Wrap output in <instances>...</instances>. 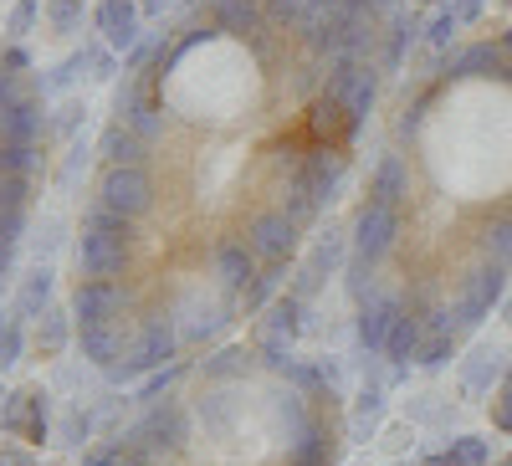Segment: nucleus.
<instances>
[{
  "instance_id": "f257e3e1",
  "label": "nucleus",
  "mask_w": 512,
  "mask_h": 466,
  "mask_svg": "<svg viewBox=\"0 0 512 466\" xmlns=\"http://www.w3.org/2000/svg\"><path fill=\"white\" fill-rule=\"evenodd\" d=\"M128 257H134L128 221L93 200L88 205V221H82V236L72 241V262H77L82 282H118L123 267H128Z\"/></svg>"
},
{
  "instance_id": "f03ea898",
  "label": "nucleus",
  "mask_w": 512,
  "mask_h": 466,
  "mask_svg": "<svg viewBox=\"0 0 512 466\" xmlns=\"http://www.w3.org/2000/svg\"><path fill=\"white\" fill-rule=\"evenodd\" d=\"M180 338H185V333H180V323H175V313H169V308L139 318V328L128 333V354L108 369V379H113V385H128V379H149L154 369L175 364Z\"/></svg>"
},
{
  "instance_id": "7ed1b4c3",
  "label": "nucleus",
  "mask_w": 512,
  "mask_h": 466,
  "mask_svg": "<svg viewBox=\"0 0 512 466\" xmlns=\"http://www.w3.org/2000/svg\"><path fill=\"white\" fill-rule=\"evenodd\" d=\"M323 93L344 108L354 118V129H359L379 103V67L364 62V57H333L328 72H323Z\"/></svg>"
},
{
  "instance_id": "20e7f679",
  "label": "nucleus",
  "mask_w": 512,
  "mask_h": 466,
  "mask_svg": "<svg viewBox=\"0 0 512 466\" xmlns=\"http://www.w3.org/2000/svg\"><path fill=\"white\" fill-rule=\"evenodd\" d=\"M93 200L134 226V221H144L149 210H154V180H149V169H144V164H108Z\"/></svg>"
},
{
  "instance_id": "39448f33",
  "label": "nucleus",
  "mask_w": 512,
  "mask_h": 466,
  "mask_svg": "<svg viewBox=\"0 0 512 466\" xmlns=\"http://www.w3.org/2000/svg\"><path fill=\"white\" fill-rule=\"evenodd\" d=\"M507 303V267L497 262H482L477 272H466L461 287H456V303H451V318L461 323V333H472L492 318V308Z\"/></svg>"
},
{
  "instance_id": "423d86ee",
  "label": "nucleus",
  "mask_w": 512,
  "mask_h": 466,
  "mask_svg": "<svg viewBox=\"0 0 512 466\" xmlns=\"http://www.w3.org/2000/svg\"><path fill=\"white\" fill-rule=\"evenodd\" d=\"M395 241H400V210L364 200V210L354 216V231H349V262H359V267L374 272L395 251Z\"/></svg>"
},
{
  "instance_id": "0eeeda50",
  "label": "nucleus",
  "mask_w": 512,
  "mask_h": 466,
  "mask_svg": "<svg viewBox=\"0 0 512 466\" xmlns=\"http://www.w3.org/2000/svg\"><path fill=\"white\" fill-rule=\"evenodd\" d=\"M303 328H308V303L297 298V292H282V298L256 318V359L272 369L277 359L292 354V344H297V333H303Z\"/></svg>"
},
{
  "instance_id": "6e6552de",
  "label": "nucleus",
  "mask_w": 512,
  "mask_h": 466,
  "mask_svg": "<svg viewBox=\"0 0 512 466\" xmlns=\"http://www.w3.org/2000/svg\"><path fill=\"white\" fill-rule=\"evenodd\" d=\"M185 441H190V420H185V410H180V405H164V400L149 405V415L123 436V446H139V451H149L154 461L175 456Z\"/></svg>"
},
{
  "instance_id": "1a4fd4ad",
  "label": "nucleus",
  "mask_w": 512,
  "mask_h": 466,
  "mask_svg": "<svg viewBox=\"0 0 512 466\" xmlns=\"http://www.w3.org/2000/svg\"><path fill=\"white\" fill-rule=\"evenodd\" d=\"M251 251H256V262L262 267H282L292 262V251H297V221L287 216V210H256V216L246 221V236H241Z\"/></svg>"
},
{
  "instance_id": "9d476101",
  "label": "nucleus",
  "mask_w": 512,
  "mask_h": 466,
  "mask_svg": "<svg viewBox=\"0 0 512 466\" xmlns=\"http://www.w3.org/2000/svg\"><path fill=\"white\" fill-rule=\"evenodd\" d=\"M431 318L436 308H405L390 328V338H384V364H390V385H400V379L410 374V364L420 359L425 338H431Z\"/></svg>"
},
{
  "instance_id": "9b49d317",
  "label": "nucleus",
  "mask_w": 512,
  "mask_h": 466,
  "mask_svg": "<svg viewBox=\"0 0 512 466\" xmlns=\"http://www.w3.org/2000/svg\"><path fill=\"white\" fill-rule=\"evenodd\" d=\"M77 77H113V47H77L72 57H62L57 67H47V77H36L31 88L41 93V98H57V93H67Z\"/></svg>"
},
{
  "instance_id": "f8f14e48",
  "label": "nucleus",
  "mask_w": 512,
  "mask_h": 466,
  "mask_svg": "<svg viewBox=\"0 0 512 466\" xmlns=\"http://www.w3.org/2000/svg\"><path fill=\"white\" fill-rule=\"evenodd\" d=\"M507 369H512V354H507L502 344H477L472 354L461 359L456 385H461V395H466V400H487L492 390H502Z\"/></svg>"
},
{
  "instance_id": "ddd939ff",
  "label": "nucleus",
  "mask_w": 512,
  "mask_h": 466,
  "mask_svg": "<svg viewBox=\"0 0 512 466\" xmlns=\"http://www.w3.org/2000/svg\"><path fill=\"white\" fill-rule=\"evenodd\" d=\"M344 262H349V236H344V231L318 236V241H313V251H308V262L297 267V277H292V292H297L303 303H313V292H318L338 267H344Z\"/></svg>"
},
{
  "instance_id": "4468645a",
  "label": "nucleus",
  "mask_w": 512,
  "mask_h": 466,
  "mask_svg": "<svg viewBox=\"0 0 512 466\" xmlns=\"http://www.w3.org/2000/svg\"><path fill=\"white\" fill-rule=\"evenodd\" d=\"M93 26L103 36V47H113V52H134L144 41L139 0H98V6H93Z\"/></svg>"
},
{
  "instance_id": "2eb2a0df",
  "label": "nucleus",
  "mask_w": 512,
  "mask_h": 466,
  "mask_svg": "<svg viewBox=\"0 0 512 466\" xmlns=\"http://www.w3.org/2000/svg\"><path fill=\"white\" fill-rule=\"evenodd\" d=\"M113 113H118V123L123 129H134L144 144H154L159 134H164V103L144 88V82H134L128 77L123 88H118V103H113Z\"/></svg>"
},
{
  "instance_id": "dca6fc26",
  "label": "nucleus",
  "mask_w": 512,
  "mask_h": 466,
  "mask_svg": "<svg viewBox=\"0 0 512 466\" xmlns=\"http://www.w3.org/2000/svg\"><path fill=\"white\" fill-rule=\"evenodd\" d=\"M72 318H77V328H98V323H118L123 318V308H128V292H123V282H77V292H72Z\"/></svg>"
},
{
  "instance_id": "f3484780",
  "label": "nucleus",
  "mask_w": 512,
  "mask_h": 466,
  "mask_svg": "<svg viewBox=\"0 0 512 466\" xmlns=\"http://www.w3.org/2000/svg\"><path fill=\"white\" fill-rule=\"evenodd\" d=\"M47 123H52L47 98L31 88L11 108H0V144H41V139H47Z\"/></svg>"
},
{
  "instance_id": "a211bd4d",
  "label": "nucleus",
  "mask_w": 512,
  "mask_h": 466,
  "mask_svg": "<svg viewBox=\"0 0 512 466\" xmlns=\"http://www.w3.org/2000/svg\"><path fill=\"white\" fill-rule=\"evenodd\" d=\"M400 313H405V303L395 298V292H369V298L359 303V323H354L359 349L364 354H384V338H390Z\"/></svg>"
},
{
  "instance_id": "6ab92c4d",
  "label": "nucleus",
  "mask_w": 512,
  "mask_h": 466,
  "mask_svg": "<svg viewBox=\"0 0 512 466\" xmlns=\"http://www.w3.org/2000/svg\"><path fill=\"white\" fill-rule=\"evenodd\" d=\"M344 169H349V154L344 149H328V144H318L308 159H303V169H297V185H303L318 205H328L333 200V190L344 185Z\"/></svg>"
},
{
  "instance_id": "aec40b11",
  "label": "nucleus",
  "mask_w": 512,
  "mask_h": 466,
  "mask_svg": "<svg viewBox=\"0 0 512 466\" xmlns=\"http://www.w3.org/2000/svg\"><path fill=\"white\" fill-rule=\"evenodd\" d=\"M210 267H216V282H221V292H231V298H241V292L256 282V272H262L256 251H251L241 236L221 241V246H216V257H210Z\"/></svg>"
},
{
  "instance_id": "412c9836",
  "label": "nucleus",
  "mask_w": 512,
  "mask_h": 466,
  "mask_svg": "<svg viewBox=\"0 0 512 466\" xmlns=\"http://www.w3.org/2000/svg\"><path fill=\"white\" fill-rule=\"evenodd\" d=\"M210 21H216V36H262L267 26V0H210Z\"/></svg>"
},
{
  "instance_id": "4be33fe9",
  "label": "nucleus",
  "mask_w": 512,
  "mask_h": 466,
  "mask_svg": "<svg viewBox=\"0 0 512 466\" xmlns=\"http://www.w3.org/2000/svg\"><path fill=\"white\" fill-rule=\"evenodd\" d=\"M26 221H31V175H0V236L21 246Z\"/></svg>"
},
{
  "instance_id": "5701e85b",
  "label": "nucleus",
  "mask_w": 512,
  "mask_h": 466,
  "mask_svg": "<svg viewBox=\"0 0 512 466\" xmlns=\"http://www.w3.org/2000/svg\"><path fill=\"white\" fill-rule=\"evenodd\" d=\"M507 72V52L502 41H472V47H461L446 57V77L451 82H466V77H502Z\"/></svg>"
},
{
  "instance_id": "b1692460",
  "label": "nucleus",
  "mask_w": 512,
  "mask_h": 466,
  "mask_svg": "<svg viewBox=\"0 0 512 466\" xmlns=\"http://www.w3.org/2000/svg\"><path fill=\"white\" fill-rule=\"evenodd\" d=\"M52 292H57V272H52V262H36V267L21 277V287H16L11 313H16L21 323H36L41 313L52 308Z\"/></svg>"
},
{
  "instance_id": "393cba45",
  "label": "nucleus",
  "mask_w": 512,
  "mask_h": 466,
  "mask_svg": "<svg viewBox=\"0 0 512 466\" xmlns=\"http://www.w3.org/2000/svg\"><path fill=\"white\" fill-rule=\"evenodd\" d=\"M77 349L93 369H113L123 354H128V338H123V318L118 323H98V328H77Z\"/></svg>"
},
{
  "instance_id": "a878e982",
  "label": "nucleus",
  "mask_w": 512,
  "mask_h": 466,
  "mask_svg": "<svg viewBox=\"0 0 512 466\" xmlns=\"http://www.w3.org/2000/svg\"><path fill=\"white\" fill-rule=\"evenodd\" d=\"M405 195H410V164H405V154H379L374 175H369V200L400 210Z\"/></svg>"
},
{
  "instance_id": "bb28decb",
  "label": "nucleus",
  "mask_w": 512,
  "mask_h": 466,
  "mask_svg": "<svg viewBox=\"0 0 512 466\" xmlns=\"http://www.w3.org/2000/svg\"><path fill=\"white\" fill-rule=\"evenodd\" d=\"M77 338V318H72V308H62V303H52L47 313L36 318V333H31V344H36V354L41 359H57L67 344Z\"/></svg>"
},
{
  "instance_id": "cd10ccee",
  "label": "nucleus",
  "mask_w": 512,
  "mask_h": 466,
  "mask_svg": "<svg viewBox=\"0 0 512 466\" xmlns=\"http://www.w3.org/2000/svg\"><path fill=\"white\" fill-rule=\"evenodd\" d=\"M349 134H354V118L323 93V98L313 103V113H308V139H313V144H328V149H344Z\"/></svg>"
},
{
  "instance_id": "c85d7f7f",
  "label": "nucleus",
  "mask_w": 512,
  "mask_h": 466,
  "mask_svg": "<svg viewBox=\"0 0 512 466\" xmlns=\"http://www.w3.org/2000/svg\"><path fill=\"white\" fill-rule=\"evenodd\" d=\"M272 426H277V441L287 446V456L297 451V441H303L313 426H318V415L308 410V400L303 395H282L277 400V410H272Z\"/></svg>"
},
{
  "instance_id": "c756f323",
  "label": "nucleus",
  "mask_w": 512,
  "mask_h": 466,
  "mask_svg": "<svg viewBox=\"0 0 512 466\" xmlns=\"http://www.w3.org/2000/svg\"><path fill=\"white\" fill-rule=\"evenodd\" d=\"M384 26H390V31H384V57H379V62H384V72H395V67L405 62V52L425 36V21H420L415 11H400V16H390Z\"/></svg>"
},
{
  "instance_id": "7c9ffc66",
  "label": "nucleus",
  "mask_w": 512,
  "mask_h": 466,
  "mask_svg": "<svg viewBox=\"0 0 512 466\" xmlns=\"http://www.w3.org/2000/svg\"><path fill=\"white\" fill-rule=\"evenodd\" d=\"M390 395V385H374V379H364V390H359V400H354V420H349V436L354 441H369L374 431H379V420H384V400Z\"/></svg>"
},
{
  "instance_id": "2f4dec72",
  "label": "nucleus",
  "mask_w": 512,
  "mask_h": 466,
  "mask_svg": "<svg viewBox=\"0 0 512 466\" xmlns=\"http://www.w3.org/2000/svg\"><path fill=\"white\" fill-rule=\"evenodd\" d=\"M98 149H103L108 164H144V159H149V144H144L134 129H123V123H108Z\"/></svg>"
},
{
  "instance_id": "473e14b6",
  "label": "nucleus",
  "mask_w": 512,
  "mask_h": 466,
  "mask_svg": "<svg viewBox=\"0 0 512 466\" xmlns=\"http://www.w3.org/2000/svg\"><path fill=\"white\" fill-rule=\"evenodd\" d=\"M277 287H282V267H267V272H256V282H251V287L241 292V308H246V313H267V308H272V303L282 298Z\"/></svg>"
},
{
  "instance_id": "72a5a7b5",
  "label": "nucleus",
  "mask_w": 512,
  "mask_h": 466,
  "mask_svg": "<svg viewBox=\"0 0 512 466\" xmlns=\"http://www.w3.org/2000/svg\"><path fill=\"white\" fill-rule=\"evenodd\" d=\"M31 405H36V390H11L6 405H0V431H6V436H26Z\"/></svg>"
},
{
  "instance_id": "f704fd0d",
  "label": "nucleus",
  "mask_w": 512,
  "mask_h": 466,
  "mask_svg": "<svg viewBox=\"0 0 512 466\" xmlns=\"http://www.w3.org/2000/svg\"><path fill=\"white\" fill-rule=\"evenodd\" d=\"M21 354H26V323L16 313H6L0 318V374H11L21 364Z\"/></svg>"
},
{
  "instance_id": "c9c22d12",
  "label": "nucleus",
  "mask_w": 512,
  "mask_h": 466,
  "mask_svg": "<svg viewBox=\"0 0 512 466\" xmlns=\"http://www.w3.org/2000/svg\"><path fill=\"white\" fill-rule=\"evenodd\" d=\"M292 466H333V436L323 431V420H318V426H313L303 441H297Z\"/></svg>"
},
{
  "instance_id": "e433bc0d",
  "label": "nucleus",
  "mask_w": 512,
  "mask_h": 466,
  "mask_svg": "<svg viewBox=\"0 0 512 466\" xmlns=\"http://www.w3.org/2000/svg\"><path fill=\"white\" fill-rule=\"evenodd\" d=\"M482 262L512 267V216H507V221H492V226L482 231Z\"/></svg>"
},
{
  "instance_id": "4c0bfd02",
  "label": "nucleus",
  "mask_w": 512,
  "mask_h": 466,
  "mask_svg": "<svg viewBox=\"0 0 512 466\" xmlns=\"http://www.w3.org/2000/svg\"><path fill=\"white\" fill-rule=\"evenodd\" d=\"M41 11H47V26L72 36L82 26V16H88V0H41Z\"/></svg>"
},
{
  "instance_id": "58836bf2",
  "label": "nucleus",
  "mask_w": 512,
  "mask_h": 466,
  "mask_svg": "<svg viewBox=\"0 0 512 466\" xmlns=\"http://www.w3.org/2000/svg\"><path fill=\"white\" fill-rule=\"evenodd\" d=\"M41 144H0V175H36Z\"/></svg>"
},
{
  "instance_id": "ea45409f",
  "label": "nucleus",
  "mask_w": 512,
  "mask_h": 466,
  "mask_svg": "<svg viewBox=\"0 0 512 466\" xmlns=\"http://www.w3.org/2000/svg\"><path fill=\"white\" fill-rule=\"evenodd\" d=\"M88 159H93V149H88V144H72V149H67V159L57 164V180H52V185H57V195H72V190H77V180L88 175Z\"/></svg>"
},
{
  "instance_id": "a19ab883",
  "label": "nucleus",
  "mask_w": 512,
  "mask_h": 466,
  "mask_svg": "<svg viewBox=\"0 0 512 466\" xmlns=\"http://www.w3.org/2000/svg\"><path fill=\"white\" fill-rule=\"evenodd\" d=\"M251 359H256V354H246V349H221V354H210V359L200 364V374H205V379H236V374L251 369Z\"/></svg>"
},
{
  "instance_id": "79ce46f5",
  "label": "nucleus",
  "mask_w": 512,
  "mask_h": 466,
  "mask_svg": "<svg viewBox=\"0 0 512 466\" xmlns=\"http://www.w3.org/2000/svg\"><path fill=\"white\" fill-rule=\"evenodd\" d=\"M180 374H185V364H164L149 379H139V405H159V395H169L180 385Z\"/></svg>"
},
{
  "instance_id": "37998d69",
  "label": "nucleus",
  "mask_w": 512,
  "mask_h": 466,
  "mask_svg": "<svg viewBox=\"0 0 512 466\" xmlns=\"http://www.w3.org/2000/svg\"><path fill=\"white\" fill-rule=\"evenodd\" d=\"M451 451H456V461H461V466H492V441H487V436H477V431L451 436Z\"/></svg>"
},
{
  "instance_id": "c03bdc74",
  "label": "nucleus",
  "mask_w": 512,
  "mask_h": 466,
  "mask_svg": "<svg viewBox=\"0 0 512 466\" xmlns=\"http://www.w3.org/2000/svg\"><path fill=\"white\" fill-rule=\"evenodd\" d=\"M41 16H47V11H41V0H16V6L6 11V36H31L36 26H41Z\"/></svg>"
},
{
  "instance_id": "a18cd8bd",
  "label": "nucleus",
  "mask_w": 512,
  "mask_h": 466,
  "mask_svg": "<svg viewBox=\"0 0 512 466\" xmlns=\"http://www.w3.org/2000/svg\"><path fill=\"white\" fill-rule=\"evenodd\" d=\"M47 436H52V400H47V390H36V405H31V426H26V436H21V441L41 446Z\"/></svg>"
},
{
  "instance_id": "49530a36",
  "label": "nucleus",
  "mask_w": 512,
  "mask_h": 466,
  "mask_svg": "<svg viewBox=\"0 0 512 466\" xmlns=\"http://www.w3.org/2000/svg\"><path fill=\"white\" fill-rule=\"evenodd\" d=\"M456 31H461V21H456V11H451V6H441L431 21H425V41H431V47H451Z\"/></svg>"
},
{
  "instance_id": "de8ad7c7",
  "label": "nucleus",
  "mask_w": 512,
  "mask_h": 466,
  "mask_svg": "<svg viewBox=\"0 0 512 466\" xmlns=\"http://www.w3.org/2000/svg\"><path fill=\"white\" fill-rule=\"evenodd\" d=\"M82 118H88V108H82L77 98H72V103H62V108H57V118L47 123V139H72Z\"/></svg>"
},
{
  "instance_id": "09e8293b",
  "label": "nucleus",
  "mask_w": 512,
  "mask_h": 466,
  "mask_svg": "<svg viewBox=\"0 0 512 466\" xmlns=\"http://www.w3.org/2000/svg\"><path fill=\"white\" fill-rule=\"evenodd\" d=\"M492 426H497L502 436H512V369H507L502 390H497V400H492Z\"/></svg>"
},
{
  "instance_id": "8fccbe9b",
  "label": "nucleus",
  "mask_w": 512,
  "mask_h": 466,
  "mask_svg": "<svg viewBox=\"0 0 512 466\" xmlns=\"http://www.w3.org/2000/svg\"><path fill=\"white\" fill-rule=\"evenodd\" d=\"M446 410H451L446 395H420V400L410 405V420H425V426H431V420H446Z\"/></svg>"
},
{
  "instance_id": "3c124183",
  "label": "nucleus",
  "mask_w": 512,
  "mask_h": 466,
  "mask_svg": "<svg viewBox=\"0 0 512 466\" xmlns=\"http://www.w3.org/2000/svg\"><path fill=\"white\" fill-rule=\"evenodd\" d=\"M88 431H93V415L72 410V415L62 420V446H82V441H88Z\"/></svg>"
},
{
  "instance_id": "603ef678",
  "label": "nucleus",
  "mask_w": 512,
  "mask_h": 466,
  "mask_svg": "<svg viewBox=\"0 0 512 466\" xmlns=\"http://www.w3.org/2000/svg\"><path fill=\"white\" fill-rule=\"evenodd\" d=\"M57 246H62V221H57V216H47V221H41V236H36V262H41V251L52 257Z\"/></svg>"
},
{
  "instance_id": "864d4df0",
  "label": "nucleus",
  "mask_w": 512,
  "mask_h": 466,
  "mask_svg": "<svg viewBox=\"0 0 512 466\" xmlns=\"http://www.w3.org/2000/svg\"><path fill=\"white\" fill-rule=\"evenodd\" d=\"M0 466H41V461H36V451H31V446L6 441V446H0Z\"/></svg>"
},
{
  "instance_id": "5fc2aeb1",
  "label": "nucleus",
  "mask_w": 512,
  "mask_h": 466,
  "mask_svg": "<svg viewBox=\"0 0 512 466\" xmlns=\"http://www.w3.org/2000/svg\"><path fill=\"white\" fill-rule=\"evenodd\" d=\"M446 6L456 11V21H461V26H472V21H482V0H446Z\"/></svg>"
},
{
  "instance_id": "6e6d98bb",
  "label": "nucleus",
  "mask_w": 512,
  "mask_h": 466,
  "mask_svg": "<svg viewBox=\"0 0 512 466\" xmlns=\"http://www.w3.org/2000/svg\"><path fill=\"white\" fill-rule=\"evenodd\" d=\"M0 67H6V72H31V52H26V47H6Z\"/></svg>"
},
{
  "instance_id": "4d7b16f0",
  "label": "nucleus",
  "mask_w": 512,
  "mask_h": 466,
  "mask_svg": "<svg viewBox=\"0 0 512 466\" xmlns=\"http://www.w3.org/2000/svg\"><path fill=\"white\" fill-rule=\"evenodd\" d=\"M16 272V241L0 236V287H6V277Z\"/></svg>"
},
{
  "instance_id": "13d9d810",
  "label": "nucleus",
  "mask_w": 512,
  "mask_h": 466,
  "mask_svg": "<svg viewBox=\"0 0 512 466\" xmlns=\"http://www.w3.org/2000/svg\"><path fill=\"white\" fill-rule=\"evenodd\" d=\"M88 466H123V446H108V451H93Z\"/></svg>"
},
{
  "instance_id": "bf43d9fd",
  "label": "nucleus",
  "mask_w": 512,
  "mask_h": 466,
  "mask_svg": "<svg viewBox=\"0 0 512 466\" xmlns=\"http://www.w3.org/2000/svg\"><path fill=\"white\" fill-rule=\"evenodd\" d=\"M175 6V0H139V11H144V21H164V11Z\"/></svg>"
},
{
  "instance_id": "052dcab7",
  "label": "nucleus",
  "mask_w": 512,
  "mask_h": 466,
  "mask_svg": "<svg viewBox=\"0 0 512 466\" xmlns=\"http://www.w3.org/2000/svg\"><path fill=\"white\" fill-rule=\"evenodd\" d=\"M420 466H461V461H456V451L446 446V451H425V456H420Z\"/></svg>"
},
{
  "instance_id": "680f3d73",
  "label": "nucleus",
  "mask_w": 512,
  "mask_h": 466,
  "mask_svg": "<svg viewBox=\"0 0 512 466\" xmlns=\"http://www.w3.org/2000/svg\"><path fill=\"white\" fill-rule=\"evenodd\" d=\"M502 318H507V328H512V292H507V303H502Z\"/></svg>"
},
{
  "instance_id": "e2e57ef3",
  "label": "nucleus",
  "mask_w": 512,
  "mask_h": 466,
  "mask_svg": "<svg viewBox=\"0 0 512 466\" xmlns=\"http://www.w3.org/2000/svg\"><path fill=\"white\" fill-rule=\"evenodd\" d=\"M492 466H512V456H502V461H492Z\"/></svg>"
},
{
  "instance_id": "0e129e2a",
  "label": "nucleus",
  "mask_w": 512,
  "mask_h": 466,
  "mask_svg": "<svg viewBox=\"0 0 512 466\" xmlns=\"http://www.w3.org/2000/svg\"><path fill=\"white\" fill-rule=\"evenodd\" d=\"M6 395H11V390H6V385H0V405H6Z\"/></svg>"
},
{
  "instance_id": "69168bd1",
  "label": "nucleus",
  "mask_w": 512,
  "mask_h": 466,
  "mask_svg": "<svg viewBox=\"0 0 512 466\" xmlns=\"http://www.w3.org/2000/svg\"><path fill=\"white\" fill-rule=\"evenodd\" d=\"M502 77H507V82H512V62H507V72H502Z\"/></svg>"
},
{
  "instance_id": "338daca9",
  "label": "nucleus",
  "mask_w": 512,
  "mask_h": 466,
  "mask_svg": "<svg viewBox=\"0 0 512 466\" xmlns=\"http://www.w3.org/2000/svg\"><path fill=\"white\" fill-rule=\"evenodd\" d=\"M420 6H436V0H420Z\"/></svg>"
},
{
  "instance_id": "774afa93",
  "label": "nucleus",
  "mask_w": 512,
  "mask_h": 466,
  "mask_svg": "<svg viewBox=\"0 0 512 466\" xmlns=\"http://www.w3.org/2000/svg\"><path fill=\"white\" fill-rule=\"evenodd\" d=\"M507 6H512V0H507Z\"/></svg>"
}]
</instances>
